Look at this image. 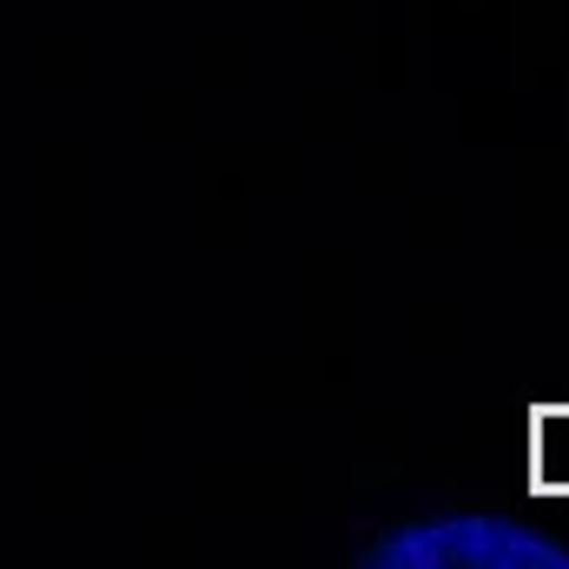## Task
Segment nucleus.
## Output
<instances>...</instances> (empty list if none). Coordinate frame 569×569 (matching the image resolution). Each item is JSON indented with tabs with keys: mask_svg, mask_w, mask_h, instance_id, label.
<instances>
[{
	"mask_svg": "<svg viewBox=\"0 0 569 569\" xmlns=\"http://www.w3.org/2000/svg\"><path fill=\"white\" fill-rule=\"evenodd\" d=\"M371 569H569V543L497 517V510H443V517H418L385 530L371 550Z\"/></svg>",
	"mask_w": 569,
	"mask_h": 569,
	"instance_id": "f257e3e1",
	"label": "nucleus"
}]
</instances>
